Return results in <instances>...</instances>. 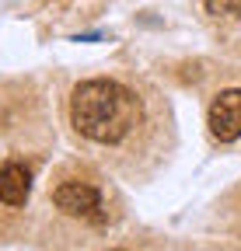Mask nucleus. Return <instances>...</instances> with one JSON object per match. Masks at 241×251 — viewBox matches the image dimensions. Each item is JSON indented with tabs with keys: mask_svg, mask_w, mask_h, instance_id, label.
Listing matches in <instances>:
<instances>
[{
	"mask_svg": "<svg viewBox=\"0 0 241 251\" xmlns=\"http://www.w3.org/2000/svg\"><path fill=\"white\" fill-rule=\"evenodd\" d=\"M206 126H210V136L220 143L241 140V87H227L210 101Z\"/></svg>",
	"mask_w": 241,
	"mask_h": 251,
	"instance_id": "3",
	"label": "nucleus"
},
{
	"mask_svg": "<svg viewBox=\"0 0 241 251\" xmlns=\"http://www.w3.org/2000/svg\"><path fill=\"white\" fill-rule=\"evenodd\" d=\"M32 196V171L21 161H4L0 164V202L4 206H25Z\"/></svg>",
	"mask_w": 241,
	"mask_h": 251,
	"instance_id": "4",
	"label": "nucleus"
},
{
	"mask_svg": "<svg viewBox=\"0 0 241 251\" xmlns=\"http://www.w3.org/2000/svg\"><path fill=\"white\" fill-rule=\"evenodd\" d=\"M53 202L59 213L74 220H87V224H105V202L102 192L91 181H59L53 188Z\"/></svg>",
	"mask_w": 241,
	"mask_h": 251,
	"instance_id": "2",
	"label": "nucleus"
},
{
	"mask_svg": "<svg viewBox=\"0 0 241 251\" xmlns=\"http://www.w3.org/2000/svg\"><path fill=\"white\" fill-rule=\"evenodd\" d=\"M206 11L214 18H241V0H206Z\"/></svg>",
	"mask_w": 241,
	"mask_h": 251,
	"instance_id": "5",
	"label": "nucleus"
},
{
	"mask_svg": "<svg viewBox=\"0 0 241 251\" xmlns=\"http://www.w3.org/2000/svg\"><path fill=\"white\" fill-rule=\"evenodd\" d=\"M140 98L119 80H80L70 94V126L91 143H123L140 126Z\"/></svg>",
	"mask_w": 241,
	"mask_h": 251,
	"instance_id": "1",
	"label": "nucleus"
}]
</instances>
